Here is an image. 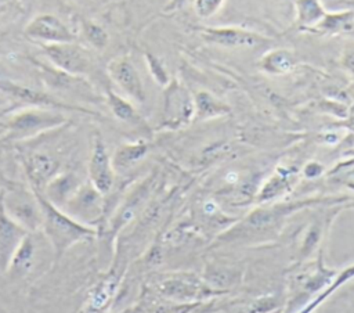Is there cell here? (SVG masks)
I'll use <instances>...</instances> for the list:
<instances>
[{
	"label": "cell",
	"mask_w": 354,
	"mask_h": 313,
	"mask_svg": "<svg viewBox=\"0 0 354 313\" xmlns=\"http://www.w3.org/2000/svg\"><path fill=\"white\" fill-rule=\"evenodd\" d=\"M35 193L43 213V223L40 231L47 238L57 259H59L75 244L87 241L98 235L97 229L77 222L62 209L51 204L41 193Z\"/></svg>",
	"instance_id": "cell-1"
},
{
	"label": "cell",
	"mask_w": 354,
	"mask_h": 313,
	"mask_svg": "<svg viewBox=\"0 0 354 313\" xmlns=\"http://www.w3.org/2000/svg\"><path fill=\"white\" fill-rule=\"evenodd\" d=\"M68 118L54 108L44 107H24L7 115L4 119V134L6 141H28L36 138L47 132L55 130L64 126Z\"/></svg>",
	"instance_id": "cell-2"
},
{
	"label": "cell",
	"mask_w": 354,
	"mask_h": 313,
	"mask_svg": "<svg viewBox=\"0 0 354 313\" xmlns=\"http://www.w3.org/2000/svg\"><path fill=\"white\" fill-rule=\"evenodd\" d=\"M59 209L77 222L97 229L98 235L105 226L106 204L104 195L88 181V179L77 186Z\"/></svg>",
	"instance_id": "cell-3"
},
{
	"label": "cell",
	"mask_w": 354,
	"mask_h": 313,
	"mask_svg": "<svg viewBox=\"0 0 354 313\" xmlns=\"http://www.w3.org/2000/svg\"><path fill=\"white\" fill-rule=\"evenodd\" d=\"M0 201L11 219L29 233L41 230L43 213L36 193L26 186L12 184L0 193Z\"/></svg>",
	"instance_id": "cell-4"
},
{
	"label": "cell",
	"mask_w": 354,
	"mask_h": 313,
	"mask_svg": "<svg viewBox=\"0 0 354 313\" xmlns=\"http://www.w3.org/2000/svg\"><path fill=\"white\" fill-rule=\"evenodd\" d=\"M41 48L51 65L65 73L86 76L94 69L91 53L76 42L41 44Z\"/></svg>",
	"instance_id": "cell-5"
},
{
	"label": "cell",
	"mask_w": 354,
	"mask_h": 313,
	"mask_svg": "<svg viewBox=\"0 0 354 313\" xmlns=\"http://www.w3.org/2000/svg\"><path fill=\"white\" fill-rule=\"evenodd\" d=\"M194 114L195 104L191 91L180 80H170L163 90V126L178 129L189 123Z\"/></svg>",
	"instance_id": "cell-6"
},
{
	"label": "cell",
	"mask_w": 354,
	"mask_h": 313,
	"mask_svg": "<svg viewBox=\"0 0 354 313\" xmlns=\"http://www.w3.org/2000/svg\"><path fill=\"white\" fill-rule=\"evenodd\" d=\"M201 37L216 46L230 48H254L270 42V37L236 26H209L201 29Z\"/></svg>",
	"instance_id": "cell-7"
},
{
	"label": "cell",
	"mask_w": 354,
	"mask_h": 313,
	"mask_svg": "<svg viewBox=\"0 0 354 313\" xmlns=\"http://www.w3.org/2000/svg\"><path fill=\"white\" fill-rule=\"evenodd\" d=\"M29 187L43 193L46 186L61 172V159L46 151H30L21 158Z\"/></svg>",
	"instance_id": "cell-8"
},
{
	"label": "cell",
	"mask_w": 354,
	"mask_h": 313,
	"mask_svg": "<svg viewBox=\"0 0 354 313\" xmlns=\"http://www.w3.org/2000/svg\"><path fill=\"white\" fill-rule=\"evenodd\" d=\"M87 173H88V181L102 195H106L112 191L115 184V170H113L106 145L104 143V138L98 132H95L93 136V145H91Z\"/></svg>",
	"instance_id": "cell-9"
},
{
	"label": "cell",
	"mask_w": 354,
	"mask_h": 313,
	"mask_svg": "<svg viewBox=\"0 0 354 313\" xmlns=\"http://www.w3.org/2000/svg\"><path fill=\"white\" fill-rule=\"evenodd\" d=\"M24 33L28 39L41 44L68 43L75 42L76 39V35L66 26V24L53 14L36 15L26 24Z\"/></svg>",
	"instance_id": "cell-10"
},
{
	"label": "cell",
	"mask_w": 354,
	"mask_h": 313,
	"mask_svg": "<svg viewBox=\"0 0 354 313\" xmlns=\"http://www.w3.org/2000/svg\"><path fill=\"white\" fill-rule=\"evenodd\" d=\"M0 89L4 93L10 94L17 101L22 102L25 107H44V108H54V109H59V111L66 109V111H75V112L94 115V112L88 108L65 104V102L57 100L55 97H51L50 94H46L36 89H32V87H28L24 84H18V83H14L10 80H1Z\"/></svg>",
	"instance_id": "cell-11"
},
{
	"label": "cell",
	"mask_w": 354,
	"mask_h": 313,
	"mask_svg": "<svg viewBox=\"0 0 354 313\" xmlns=\"http://www.w3.org/2000/svg\"><path fill=\"white\" fill-rule=\"evenodd\" d=\"M119 285L120 276L115 270L105 273L86 294L79 313H108L116 298Z\"/></svg>",
	"instance_id": "cell-12"
},
{
	"label": "cell",
	"mask_w": 354,
	"mask_h": 313,
	"mask_svg": "<svg viewBox=\"0 0 354 313\" xmlns=\"http://www.w3.org/2000/svg\"><path fill=\"white\" fill-rule=\"evenodd\" d=\"M106 71L113 83H116L130 98L138 102L145 100V90L141 76L127 55L112 58L106 65Z\"/></svg>",
	"instance_id": "cell-13"
},
{
	"label": "cell",
	"mask_w": 354,
	"mask_h": 313,
	"mask_svg": "<svg viewBox=\"0 0 354 313\" xmlns=\"http://www.w3.org/2000/svg\"><path fill=\"white\" fill-rule=\"evenodd\" d=\"M149 193V183H141L138 187H136L129 197L119 205V208L115 211L113 216L109 219V222L105 224L100 235L106 234L109 238H115L118 233L126 227L140 211L141 205L145 202Z\"/></svg>",
	"instance_id": "cell-14"
},
{
	"label": "cell",
	"mask_w": 354,
	"mask_h": 313,
	"mask_svg": "<svg viewBox=\"0 0 354 313\" xmlns=\"http://www.w3.org/2000/svg\"><path fill=\"white\" fill-rule=\"evenodd\" d=\"M29 234L21 224L8 216L0 201V271L7 273L11 258L22 240Z\"/></svg>",
	"instance_id": "cell-15"
},
{
	"label": "cell",
	"mask_w": 354,
	"mask_h": 313,
	"mask_svg": "<svg viewBox=\"0 0 354 313\" xmlns=\"http://www.w3.org/2000/svg\"><path fill=\"white\" fill-rule=\"evenodd\" d=\"M35 233H29L22 242L19 244V247L17 248V251L14 252L10 266L7 269V273L12 277V278H22L25 276H28L36 263V253H37V242L36 238L33 237Z\"/></svg>",
	"instance_id": "cell-16"
},
{
	"label": "cell",
	"mask_w": 354,
	"mask_h": 313,
	"mask_svg": "<svg viewBox=\"0 0 354 313\" xmlns=\"http://www.w3.org/2000/svg\"><path fill=\"white\" fill-rule=\"evenodd\" d=\"M82 181L73 172H59L43 190V195L55 206L62 208Z\"/></svg>",
	"instance_id": "cell-17"
},
{
	"label": "cell",
	"mask_w": 354,
	"mask_h": 313,
	"mask_svg": "<svg viewBox=\"0 0 354 313\" xmlns=\"http://www.w3.org/2000/svg\"><path fill=\"white\" fill-rule=\"evenodd\" d=\"M148 152V144L142 140L134 143H124L119 145L111 156L115 173L126 172L138 163Z\"/></svg>",
	"instance_id": "cell-18"
},
{
	"label": "cell",
	"mask_w": 354,
	"mask_h": 313,
	"mask_svg": "<svg viewBox=\"0 0 354 313\" xmlns=\"http://www.w3.org/2000/svg\"><path fill=\"white\" fill-rule=\"evenodd\" d=\"M296 55L288 48H272L260 58V69L268 75L281 76L293 71Z\"/></svg>",
	"instance_id": "cell-19"
},
{
	"label": "cell",
	"mask_w": 354,
	"mask_h": 313,
	"mask_svg": "<svg viewBox=\"0 0 354 313\" xmlns=\"http://www.w3.org/2000/svg\"><path fill=\"white\" fill-rule=\"evenodd\" d=\"M194 104H195V114L194 119L205 120L212 118H218L230 114V107L216 98L209 91L201 90L194 96Z\"/></svg>",
	"instance_id": "cell-20"
},
{
	"label": "cell",
	"mask_w": 354,
	"mask_h": 313,
	"mask_svg": "<svg viewBox=\"0 0 354 313\" xmlns=\"http://www.w3.org/2000/svg\"><path fill=\"white\" fill-rule=\"evenodd\" d=\"M354 29V10H340L326 12L325 17L313 28V30H318L322 33L336 35L351 32Z\"/></svg>",
	"instance_id": "cell-21"
},
{
	"label": "cell",
	"mask_w": 354,
	"mask_h": 313,
	"mask_svg": "<svg viewBox=\"0 0 354 313\" xmlns=\"http://www.w3.org/2000/svg\"><path fill=\"white\" fill-rule=\"evenodd\" d=\"M296 25L304 29H313L328 12L321 0H295Z\"/></svg>",
	"instance_id": "cell-22"
},
{
	"label": "cell",
	"mask_w": 354,
	"mask_h": 313,
	"mask_svg": "<svg viewBox=\"0 0 354 313\" xmlns=\"http://www.w3.org/2000/svg\"><path fill=\"white\" fill-rule=\"evenodd\" d=\"M105 100L112 111L113 116L118 118L122 122L130 123V125H138L141 123V116L137 112V109L133 107V104L126 100L124 97L115 93L112 89L105 90Z\"/></svg>",
	"instance_id": "cell-23"
},
{
	"label": "cell",
	"mask_w": 354,
	"mask_h": 313,
	"mask_svg": "<svg viewBox=\"0 0 354 313\" xmlns=\"http://www.w3.org/2000/svg\"><path fill=\"white\" fill-rule=\"evenodd\" d=\"M292 172L288 169H278L263 186L261 191L259 193L260 201H268L283 194L290 187Z\"/></svg>",
	"instance_id": "cell-24"
},
{
	"label": "cell",
	"mask_w": 354,
	"mask_h": 313,
	"mask_svg": "<svg viewBox=\"0 0 354 313\" xmlns=\"http://www.w3.org/2000/svg\"><path fill=\"white\" fill-rule=\"evenodd\" d=\"M82 33L84 39L95 48H104L109 43L108 32L98 24L93 21H83Z\"/></svg>",
	"instance_id": "cell-25"
},
{
	"label": "cell",
	"mask_w": 354,
	"mask_h": 313,
	"mask_svg": "<svg viewBox=\"0 0 354 313\" xmlns=\"http://www.w3.org/2000/svg\"><path fill=\"white\" fill-rule=\"evenodd\" d=\"M145 61H147L148 69H149L152 78L155 79V82L165 87L170 82V78H169L167 71H166L165 65L162 64V61L151 53H145Z\"/></svg>",
	"instance_id": "cell-26"
},
{
	"label": "cell",
	"mask_w": 354,
	"mask_h": 313,
	"mask_svg": "<svg viewBox=\"0 0 354 313\" xmlns=\"http://www.w3.org/2000/svg\"><path fill=\"white\" fill-rule=\"evenodd\" d=\"M224 3L225 0H194V11L199 18L207 19L216 15Z\"/></svg>",
	"instance_id": "cell-27"
},
{
	"label": "cell",
	"mask_w": 354,
	"mask_h": 313,
	"mask_svg": "<svg viewBox=\"0 0 354 313\" xmlns=\"http://www.w3.org/2000/svg\"><path fill=\"white\" fill-rule=\"evenodd\" d=\"M340 65L350 72L351 75H354V42L347 43L342 51L340 55Z\"/></svg>",
	"instance_id": "cell-28"
},
{
	"label": "cell",
	"mask_w": 354,
	"mask_h": 313,
	"mask_svg": "<svg viewBox=\"0 0 354 313\" xmlns=\"http://www.w3.org/2000/svg\"><path fill=\"white\" fill-rule=\"evenodd\" d=\"M330 285H332V284H330ZM330 285H328L325 289H322V292H321L319 295H317L307 306H304L303 309H300L297 313H311L314 309H317V307L321 305V302H322L324 299H326L328 296H330V295H332V291H335V288L330 287Z\"/></svg>",
	"instance_id": "cell-29"
},
{
	"label": "cell",
	"mask_w": 354,
	"mask_h": 313,
	"mask_svg": "<svg viewBox=\"0 0 354 313\" xmlns=\"http://www.w3.org/2000/svg\"><path fill=\"white\" fill-rule=\"evenodd\" d=\"M21 0H0V15L21 11Z\"/></svg>",
	"instance_id": "cell-30"
},
{
	"label": "cell",
	"mask_w": 354,
	"mask_h": 313,
	"mask_svg": "<svg viewBox=\"0 0 354 313\" xmlns=\"http://www.w3.org/2000/svg\"><path fill=\"white\" fill-rule=\"evenodd\" d=\"M304 175L308 179H313V177H318L322 172H324V166L319 163V162H308L306 166H304Z\"/></svg>",
	"instance_id": "cell-31"
},
{
	"label": "cell",
	"mask_w": 354,
	"mask_h": 313,
	"mask_svg": "<svg viewBox=\"0 0 354 313\" xmlns=\"http://www.w3.org/2000/svg\"><path fill=\"white\" fill-rule=\"evenodd\" d=\"M187 0H169L166 7H165V11L170 12V11H177L178 8H181L184 4H185Z\"/></svg>",
	"instance_id": "cell-32"
},
{
	"label": "cell",
	"mask_w": 354,
	"mask_h": 313,
	"mask_svg": "<svg viewBox=\"0 0 354 313\" xmlns=\"http://www.w3.org/2000/svg\"><path fill=\"white\" fill-rule=\"evenodd\" d=\"M346 184H347V187H350V188L354 190V170L348 173V176H347V179H346Z\"/></svg>",
	"instance_id": "cell-33"
},
{
	"label": "cell",
	"mask_w": 354,
	"mask_h": 313,
	"mask_svg": "<svg viewBox=\"0 0 354 313\" xmlns=\"http://www.w3.org/2000/svg\"><path fill=\"white\" fill-rule=\"evenodd\" d=\"M0 313H4V312H1V310H0Z\"/></svg>",
	"instance_id": "cell-34"
},
{
	"label": "cell",
	"mask_w": 354,
	"mask_h": 313,
	"mask_svg": "<svg viewBox=\"0 0 354 313\" xmlns=\"http://www.w3.org/2000/svg\"><path fill=\"white\" fill-rule=\"evenodd\" d=\"M351 4H354V1H353V3H351Z\"/></svg>",
	"instance_id": "cell-35"
}]
</instances>
